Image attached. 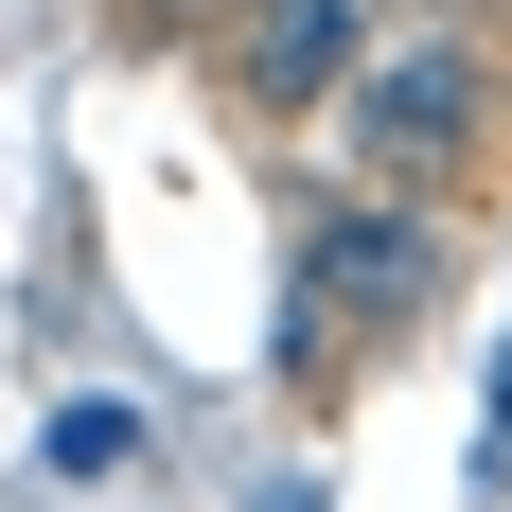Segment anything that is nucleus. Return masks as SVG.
Listing matches in <instances>:
<instances>
[{"label":"nucleus","instance_id":"obj_1","mask_svg":"<svg viewBox=\"0 0 512 512\" xmlns=\"http://www.w3.org/2000/svg\"><path fill=\"white\" fill-rule=\"evenodd\" d=\"M442 301H460V212H442V195H371V177H354V195L301 230V265H283V371L336 389L354 336L389 354V336L442 318Z\"/></svg>","mask_w":512,"mask_h":512},{"label":"nucleus","instance_id":"obj_2","mask_svg":"<svg viewBox=\"0 0 512 512\" xmlns=\"http://www.w3.org/2000/svg\"><path fill=\"white\" fill-rule=\"evenodd\" d=\"M336 124H354L371 195H442V177L495 142V53H477L460 18H407V36H371V71L336 89Z\"/></svg>","mask_w":512,"mask_h":512},{"label":"nucleus","instance_id":"obj_3","mask_svg":"<svg viewBox=\"0 0 512 512\" xmlns=\"http://www.w3.org/2000/svg\"><path fill=\"white\" fill-rule=\"evenodd\" d=\"M371 71V0H230V89L248 106H336Z\"/></svg>","mask_w":512,"mask_h":512},{"label":"nucleus","instance_id":"obj_4","mask_svg":"<svg viewBox=\"0 0 512 512\" xmlns=\"http://www.w3.org/2000/svg\"><path fill=\"white\" fill-rule=\"evenodd\" d=\"M142 460V407H53V477H124Z\"/></svg>","mask_w":512,"mask_h":512},{"label":"nucleus","instance_id":"obj_5","mask_svg":"<svg viewBox=\"0 0 512 512\" xmlns=\"http://www.w3.org/2000/svg\"><path fill=\"white\" fill-rule=\"evenodd\" d=\"M477 442H495V460H477V477H495V495H512V354H495V407H477Z\"/></svg>","mask_w":512,"mask_h":512},{"label":"nucleus","instance_id":"obj_6","mask_svg":"<svg viewBox=\"0 0 512 512\" xmlns=\"http://www.w3.org/2000/svg\"><path fill=\"white\" fill-rule=\"evenodd\" d=\"M442 18H477V0H442Z\"/></svg>","mask_w":512,"mask_h":512},{"label":"nucleus","instance_id":"obj_7","mask_svg":"<svg viewBox=\"0 0 512 512\" xmlns=\"http://www.w3.org/2000/svg\"><path fill=\"white\" fill-rule=\"evenodd\" d=\"M265 512H301V495H265Z\"/></svg>","mask_w":512,"mask_h":512}]
</instances>
